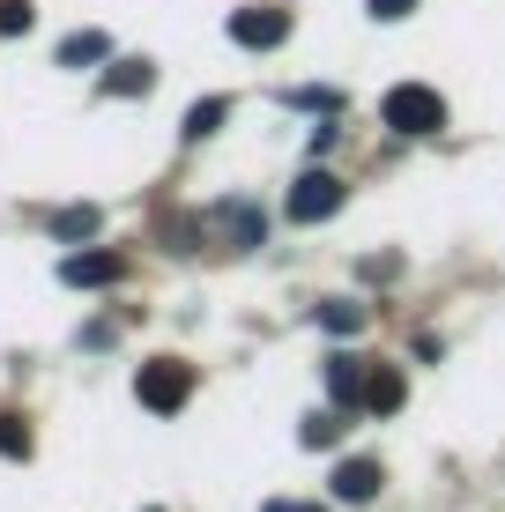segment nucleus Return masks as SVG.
<instances>
[{
  "label": "nucleus",
  "instance_id": "0eeeda50",
  "mask_svg": "<svg viewBox=\"0 0 505 512\" xmlns=\"http://www.w3.org/2000/svg\"><path fill=\"white\" fill-rule=\"evenodd\" d=\"M327 490H335V505H372L379 498V461H342L327 475Z\"/></svg>",
  "mask_w": 505,
  "mask_h": 512
},
{
  "label": "nucleus",
  "instance_id": "412c9836",
  "mask_svg": "<svg viewBox=\"0 0 505 512\" xmlns=\"http://www.w3.org/2000/svg\"><path fill=\"white\" fill-rule=\"evenodd\" d=\"M268 512H320V505H298V498H268Z\"/></svg>",
  "mask_w": 505,
  "mask_h": 512
},
{
  "label": "nucleus",
  "instance_id": "423d86ee",
  "mask_svg": "<svg viewBox=\"0 0 505 512\" xmlns=\"http://www.w3.org/2000/svg\"><path fill=\"white\" fill-rule=\"evenodd\" d=\"M364 379H372V364L364 357H327V394H335V409H364Z\"/></svg>",
  "mask_w": 505,
  "mask_h": 512
},
{
  "label": "nucleus",
  "instance_id": "f3484780",
  "mask_svg": "<svg viewBox=\"0 0 505 512\" xmlns=\"http://www.w3.org/2000/svg\"><path fill=\"white\" fill-rule=\"evenodd\" d=\"M335 438H342V416H305V446H335Z\"/></svg>",
  "mask_w": 505,
  "mask_h": 512
},
{
  "label": "nucleus",
  "instance_id": "ddd939ff",
  "mask_svg": "<svg viewBox=\"0 0 505 512\" xmlns=\"http://www.w3.org/2000/svg\"><path fill=\"white\" fill-rule=\"evenodd\" d=\"M223 119H231V97H201L194 112H186V127H179V134H186V141H208V134L223 127Z\"/></svg>",
  "mask_w": 505,
  "mask_h": 512
},
{
  "label": "nucleus",
  "instance_id": "f257e3e1",
  "mask_svg": "<svg viewBox=\"0 0 505 512\" xmlns=\"http://www.w3.org/2000/svg\"><path fill=\"white\" fill-rule=\"evenodd\" d=\"M379 119H387L394 134H439V127H446V97L424 90V82H402V90H387Z\"/></svg>",
  "mask_w": 505,
  "mask_h": 512
},
{
  "label": "nucleus",
  "instance_id": "f8f14e48",
  "mask_svg": "<svg viewBox=\"0 0 505 512\" xmlns=\"http://www.w3.org/2000/svg\"><path fill=\"white\" fill-rule=\"evenodd\" d=\"M97 223H104V216H97L90 201H82V208H60V216H52V238H60V245H90Z\"/></svg>",
  "mask_w": 505,
  "mask_h": 512
},
{
  "label": "nucleus",
  "instance_id": "4468645a",
  "mask_svg": "<svg viewBox=\"0 0 505 512\" xmlns=\"http://www.w3.org/2000/svg\"><path fill=\"white\" fill-rule=\"evenodd\" d=\"M364 320H372V312L350 305V297H327V305H320V327L327 334H364Z\"/></svg>",
  "mask_w": 505,
  "mask_h": 512
},
{
  "label": "nucleus",
  "instance_id": "a211bd4d",
  "mask_svg": "<svg viewBox=\"0 0 505 512\" xmlns=\"http://www.w3.org/2000/svg\"><path fill=\"white\" fill-rule=\"evenodd\" d=\"M283 104H298V112H335V90H290Z\"/></svg>",
  "mask_w": 505,
  "mask_h": 512
},
{
  "label": "nucleus",
  "instance_id": "dca6fc26",
  "mask_svg": "<svg viewBox=\"0 0 505 512\" xmlns=\"http://www.w3.org/2000/svg\"><path fill=\"white\" fill-rule=\"evenodd\" d=\"M30 23H38V8H30V0H0V38H23Z\"/></svg>",
  "mask_w": 505,
  "mask_h": 512
},
{
  "label": "nucleus",
  "instance_id": "2eb2a0df",
  "mask_svg": "<svg viewBox=\"0 0 505 512\" xmlns=\"http://www.w3.org/2000/svg\"><path fill=\"white\" fill-rule=\"evenodd\" d=\"M0 453H8V461H30V423L23 416H0Z\"/></svg>",
  "mask_w": 505,
  "mask_h": 512
},
{
  "label": "nucleus",
  "instance_id": "4be33fe9",
  "mask_svg": "<svg viewBox=\"0 0 505 512\" xmlns=\"http://www.w3.org/2000/svg\"><path fill=\"white\" fill-rule=\"evenodd\" d=\"M149 512H156V505H149Z\"/></svg>",
  "mask_w": 505,
  "mask_h": 512
},
{
  "label": "nucleus",
  "instance_id": "aec40b11",
  "mask_svg": "<svg viewBox=\"0 0 505 512\" xmlns=\"http://www.w3.org/2000/svg\"><path fill=\"white\" fill-rule=\"evenodd\" d=\"M335 141H342V127H335V119H320V127H312V156H327Z\"/></svg>",
  "mask_w": 505,
  "mask_h": 512
},
{
  "label": "nucleus",
  "instance_id": "20e7f679",
  "mask_svg": "<svg viewBox=\"0 0 505 512\" xmlns=\"http://www.w3.org/2000/svg\"><path fill=\"white\" fill-rule=\"evenodd\" d=\"M290 38V8H275V0H253V8H231V45L246 52H268Z\"/></svg>",
  "mask_w": 505,
  "mask_h": 512
},
{
  "label": "nucleus",
  "instance_id": "9d476101",
  "mask_svg": "<svg viewBox=\"0 0 505 512\" xmlns=\"http://www.w3.org/2000/svg\"><path fill=\"white\" fill-rule=\"evenodd\" d=\"M364 409H372V416L402 409V372H394V364H372V379H364Z\"/></svg>",
  "mask_w": 505,
  "mask_h": 512
},
{
  "label": "nucleus",
  "instance_id": "7ed1b4c3",
  "mask_svg": "<svg viewBox=\"0 0 505 512\" xmlns=\"http://www.w3.org/2000/svg\"><path fill=\"white\" fill-rule=\"evenodd\" d=\"M342 201H350V186H342V179H335V171H320V164H312V171H305V179H298V186H290V201H283V216H290V223H327V216H335V208H342Z\"/></svg>",
  "mask_w": 505,
  "mask_h": 512
},
{
  "label": "nucleus",
  "instance_id": "9b49d317",
  "mask_svg": "<svg viewBox=\"0 0 505 512\" xmlns=\"http://www.w3.org/2000/svg\"><path fill=\"white\" fill-rule=\"evenodd\" d=\"M112 60V38L104 30H75V38H60V67H97Z\"/></svg>",
  "mask_w": 505,
  "mask_h": 512
},
{
  "label": "nucleus",
  "instance_id": "6e6552de",
  "mask_svg": "<svg viewBox=\"0 0 505 512\" xmlns=\"http://www.w3.org/2000/svg\"><path fill=\"white\" fill-rule=\"evenodd\" d=\"M149 90H156L149 60H112V67H104V97H149Z\"/></svg>",
  "mask_w": 505,
  "mask_h": 512
},
{
  "label": "nucleus",
  "instance_id": "f03ea898",
  "mask_svg": "<svg viewBox=\"0 0 505 512\" xmlns=\"http://www.w3.org/2000/svg\"><path fill=\"white\" fill-rule=\"evenodd\" d=\"M134 394H142V409L171 416V409H186V394H194V372H186L179 357H149L142 372H134Z\"/></svg>",
  "mask_w": 505,
  "mask_h": 512
},
{
  "label": "nucleus",
  "instance_id": "1a4fd4ad",
  "mask_svg": "<svg viewBox=\"0 0 505 512\" xmlns=\"http://www.w3.org/2000/svg\"><path fill=\"white\" fill-rule=\"evenodd\" d=\"M208 223H216V231L231 238L238 253H246V245H260V216H253L246 201H223V208H216V216H208Z\"/></svg>",
  "mask_w": 505,
  "mask_h": 512
},
{
  "label": "nucleus",
  "instance_id": "6ab92c4d",
  "mask_svg": "<svg viewBox=\"0 0 505 512\" xmlns=\"http://www.w3.org/2000/svg\"><path fill=\"white\" fill-rule=\"evenodd\" d=\"M416 8H424V0H372L379 23H402V15H416Z\"/></svg>",
  "mask_w": 505,
  "mask_h": 512
},
{
  "label": "nucleus",
  "instance_id": "39448f33",
  "mask_svg": "<svg viewBox=\"0 0 505 512\" xmlns=\"http://www.w3.org/2000/svg\"><path fill=\"white\" fill-rule=\"evenodd\" d=\"M119 275H127V260H119V253H67V260H60V282H67V290H112Z\"/></svg>",
  "mask_w": 505,
  "mask_h": 512
}]
</instances>
